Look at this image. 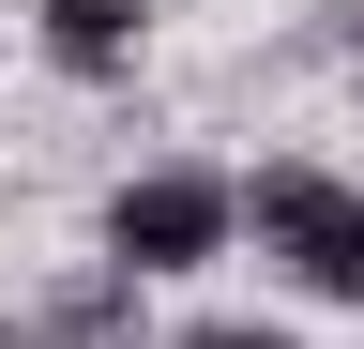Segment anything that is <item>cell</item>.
Here are the masks:
<instances>
[{
    "instance_id": "obj_1",
    "label": "cell",
    "mask_w": 364,
    "mask_h": 349,
    "mask_svg": "<svg viewBox=\"0 0 364 349\" xmlns=\"http://www.w3.org/2000/svg\"><path fill=\"white\" fill-rule=\"evenodd\" d=\"M243 228H258V258H273L304 304H364V183L273 152L258 183H243Z\"/></svg>"
},
{
    "instance_id": "obj_2",
    "label": "cell",
    "mask_w": 364,
    "mask_h": 349,
    "mask_svg": "<svg viewBox=\"0 0 364 349\" xmlns=\"http://www.w3.org/2000/svg\"><path fill=\"white\" fill-rule=\"evenodd\" d=\"M228 243H243V183H228V167H136V183L107 198V258L136 289L152 274H213Z\"/></svg>"
},
{
    "instance_id": "obj_3",
    "label": "cell",
    "mask_w": 364,
    "mask_h": 349,
    "mask_svg": "<svg viewBox=\"0 0 364 349\" xmlns=\"http://www.w3.org/2000/svg\"><path fill=\"white\" fill-rule=\"evenodd\" d=\"M31 46L76 76V92H107V76H136V46H152V0H31Z\"/></svg>"
},
{
    "instance_id": "obj_6",
    "label": "cell",
    "mask_w": 364,
    "mask_h": 349,
    "mask_svg": "<svg viewBox=\"0 0 364 349\" xmlns=\"http://www.w3.org/2000/svg\"><path fill=\"white\" fill-rule=\"evenodd\" d=\"M182 349H304V334H289V319H198Z\"/></svg>"
},
{
    "instance_id": "obj_4",
    "label": "cell",
    "mask_w": 364,
    "mask_h": 349,
    "mask_svg": "<svg viewBox=\"0 0 364 349\" xmlns=\"http://www.w3.org/2000/svg\"><path fill=\"white\" fill-rule=\"evenodd\" d=\"M46 349H136V274H122V258L46 289Z\"/></svg>"
},
{
    "instance_id": "obj_7",
    "label": "cell",
    "mask_w": 364,
    "mask_h": 349,
    "mask_svg": "<svg viewBox=\"0 0 364 349\" xmlns=\"http://www.w3.org/2000/svg\"><path fill=\"white\" fill-rule=\"evenodd\" d=\"M31 349H46V334H31Z\"/></svg>"
},
{
    "instance_id": "obj_5",
    "label": "cell",
    "mask_w": 364,
    "mask_h": 349,
    "mask_svg": "<svg viewBox=\"0 0 364 349\" xmlns=\"http://www.w3.org/2000/svg\"><path fill=\"white\" fill-rule=\"evenodd\" d=\"M304 61H349L364 76V0H318V16H304Z\"/></svg>"
}]
</instances>
